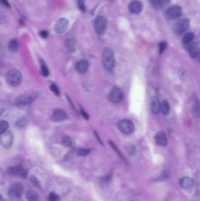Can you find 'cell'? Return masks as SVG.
I'll return each instance as SVG.
<instances>
[{
  "label": "cell",
  "instance_id": "cell-29",
  "mask_svg": "<svg viewBox=\"0 0 200 201\" xmlns=\"http://www.w3.org/2000/svg\"><path fill=\"white\" fill-rule=\"evenodd\" d=\"M90 151L88 149H79V151L77 152V154L78 156L80 157H84L86 156L90 153Z\"/></svg>",
  "mask_w": 200,
  "mask_h": 201
},
{
  "label": "cell",
  "instance_id": "cell-43",
  "mask_svg": "<svg viewBox=\"0 0 200 201\" xmlns=\"http://www.w3.org/2000/svg\"><path fill=\"white\" fill-rule=\"evenodd\" d=\"M198 61H200V55L198 56Z\"/></svg>",
  "mask_w": 200,
  "mask_h": 201
},
{
  "label": "cell",
  "instance_id": "cell-2",
  "mask_svg": "<svg viewBox=\"0 0 200 201\" xmlns=\"http://www.w3.org/2000/svg\"><path fill=\"white\" fill-rule=\"evenodd\" d=\"M5 79L8 84L12 86H16L21 83L22 74L18 70L12 69L6 74Z\"/></svg>",
  "mask_w": 200,
  "mask_h": 201
},
{
  "label": "cell",
  "instance_id": "cell-18",
  "mask_svg": "<svg viewBox=\"0 0 200 201\" xmlns=\"http://www.w3.org/2000/svg\"><path fill=\"white\" fill-rule=\"evenodd\" d=\"M150 109L152 112L154 114H158L161 111V105L157 98H153L150 104Z\"/></svg>",
  "mask_w": 200,
  "mask_h": 201
},
{
  "label": "cell",
  "instance_id": "cell-26",
  "mask_svg": "<svg viewBox=\"0 0 200 201\" xmlns=\"http://www.w3.org/2000/svg\"><path fill=\"white\" fill-rule=\"evenodd\" d=\"M9 127L8 123L5 121H2L0 122V133L1 134L7 131V129Z\"/></svg>",
  "mask_w": 200,
  "mask_h": 201
},
{
  "label": "cell",
  "instance_id": "cell-20",
  "mask_svg": "<svg viewBox=\"0 0 200 201\" xmlns=\"http://www.w3.org/2000/svg\"><path fill=\"white\" fill-rule=\"evenodd\" d=\"M62 141L65 145L69 148H74L76 146V141L75 139L68 136H63L62 138Z\"/></svg>",
  "mask_w": 200,
  "mask_h": 201
},
{
  "label": "cell",
  "instance_id": "cell-41",
  "mask_svg": "<svg viewBox=\"0 0 200 201\" xmlns=\"http://www.w3.org/2000/svg\"><path fill=\"white\" fill-rule=\"evenodd\" d=\"M185 72V71L184 69H183L181 70V72H180V74H181V75H180V78H182L183 77L185 78V77H186V75H186L187 73H186V72Z\"/></svg>",
  "mask_w": 200,
  "mask_h": 201
},
{
  "label": "cell",
  "instance_id": "cell-38",
  "mask_svg": "<svg viewBox=\"0 0 200 201\" xmlns=\"http://www.w3.org/2000/svg\"><path fill=\"white\" fill-rule=\"evenodd\" d=\"M1 2L2 3V5L5 6L6 7L10 8V3L8 2V1L7 0H1Z\"/></svg>",
  "mask_w": 200,
  "mask_h": 201
},
{
  "label": "cell",
  "instance_id": "cell-7",
  "mask_svg": "<svg viewBox=\"0 0 200 201\" xmlns=\"http://www.w3.org/2000/svg\"><path fill=\"white\" fill-rule=\"evenodd\" d=\"M69 26V22L65 18H60L55 22L53 30L57 34H63L66 31Z\"/></svg>",
  "mask_w": 200,
  "mask_h": 201
},
{
  "label": "cell",
  "instance_id": "cell-22",
  "mask_svg": "<svg viewBox=\"0 0 200 201\" xmlns=\"http://www.w3.org/2000/svg\"><path fill=\"white\" fill-rule=\"evenodd\" d=\"M191 112L194 116L195 117L200 116V102L198 101H195L193 104L191 108Z\"/></svg>",
  "mask_w": 200,
  "mask_h": 201
},
{
  "label": "cell",
  "instance_id": "cell-16",
  "mask_svg": "<svg viewBox=\"0 0 200 201\" xmlns=\"http://www.w3.org/2000/svg\"><path fill=\"white\" fill-rule=\"evenodd\" d=\"M180 185L183 189H190L194 185V180L189 176H184L180 180Z\"/></svg>",
  "mask_w": 200,
  "mask_h": 201
},
{
  "label": "cell",
  "instance_id": "cell-19",
  "mask_svg": "<svg viewBox=\"0 0 200 201\" xmlns=\"http://www.w3.org/2000/svg\"><path fill=\"white\" fill-rule=\"evenodd\" d=\"M89 68V63L84 60L78 61L76 65V69L79 73H84Z\"/></svg>",
  "mask_w": 200,
  "mask_h": 201
},
{
  "label": "cell",
  "instance_id": "cell-28",
  "mask_svg": "<svg viewBox=\"0 0 200 201\" xmlns=\"http://www.w3.org/2000/svg\"><path fill=\"white\" fill-rule=\"evenodd\" d=\"M26 123H27V119L25 117H23L16 122V126L18 128H22L26 125Z\"/></svg>",
  "mask_w": 200,
  "mask_h": 201
},
{
  "label": "cell",
  "instance_id": "cell-9",
  "mask_svg": "<svg viewBox=\"0 0 200 201\" xmlns=\"http://www.w3.org/2000/svg\"><path fill=\"white\" fill-rule=\"evenodd\" d=\"M109 100L113 103L118 104L123 99V94L120 89L115 87L112 88L108 95Z\"/></svg>",
  "mask_w": 200,
  "mask_h": 201
},
{
  "label": "cell",
  "instance_id": "cell-34",
  "mask_svg": "<svg viewBox=\"0 0 200 201\" xmlns=\"http://www.w3.org/2000/svg\"><path fill=\"white\" fill-rule=\"evenodd\" d=\"M167 46V44L165 41H162L159 44V49H160V54L163 53L164 51L166 49Z\"/></svg>",
  "mask_w": 200,
  "mask_h": 201
},
{
  "label": "cell",
  "instance_id": "cell-1",
  "mask_svg": "<svg viewBox=\"0 0 200 201\" xmlns=\"http://www.w3.org/2000/svg\"><path fill=\"white\" fill-rule=\"evenodd\" d=\"M102 63L104 68L109 71H112L115 66V59L113 51L109 48H106L103 53Z\"/></svg>",
  "mask_w": 200,
  "mask_h": 201
},
{
  "label": "cell",
  "instance_id": "cell-25",
  "mask_svg": "<svg viewBox=\"0 0 200 201\" xmlns=\"http://www.w3.org/2000/svg\"><path fill=\"white\" fill-rule=\"evenodd\" d=\"M194 38V35L193 32H188L183 37V42L184 44H189L193 41Z\"/></svg>",
  "mask_w": 200,
  "mask_h": 201
},
{
  "label": "cell",
  "instance_id": "cell-15",
  "mask_svg": "<svg viewBox=\"0 0 200 201\" xmlns=\"http://www.w3.org/2000/svg\"><path fill=\"white\" fill-rule=\"evenodd\" d=\"M155 140L157 145L160 147H165L167 144V138L164 132H158L155 135Z\"/></svg>",
  "mask_w": 200,
  "mask_h": 201
},
{
  "label": "cell",
  "instance_id": "cell-27",
  "mask_svg": "<svg viewBox=\"0 0 200 201\" xmlns=\"http://www.w3.org/2000/svg\"><path fill=\"white\" fill-rule=\"evenodd\" d=\"M30 181H31L32 184H33L34 186H35L36 187H38V188L41 187V183H40L39 180H38V178L36 176L32 175L30 177Z\"/></svg>",
  "mask_w": 200,
  "mask_h": 201
},
{
  "label": "cell",
  "instance_id": "cell-10",
  "mask_svg": "<svg viewBox=\"0 0 200 201\" xmlns=\"http://www.w3.org/2000/svg\"><path fill=\"white\" fill-rule=\"evenodd\" d=\"M182 14L181 8L179 6L174 5L169 8L166 11V17L169 20H175L179 18Z\"/></svg>",
  "mask_w": 200,
  "mask_h": 201
},
{
  "label": "cell",
  "instance_id": "cell-35",
  "mask_svg": "<svg viewBox=\"0 0 200 201\" xmlns=\"http://www.w3.org/2000/svg\"><path fill=\"white\" fill-rule=\"evenodd\" d=\"M58 196L53 192H51L48 196V199L49 201H58Z\"/></svg>",
  "mask_w": 200,
  "mask_h": 201
},
{
  "label": "cell",
  "instance_id": "cell-5",
  "mask_svg": "<svg viewBox=\"0 0 200 201\" xmlns=\"http://www.w3.org/2000/svg\"><path fill=\"white\" fill-rule=\"evenodd\" d=\"M37 96L36 92L27 93L19 96L16 100V104L19 105L26 106L30 105Z\"/></svg>",
  "mask_w": 200,
  "mask_h": 201
},
{
  "label": "cell",
  "instance_id": "cell-4",
  "mask_svg": "<svg viewBox=\"0 0 200 201\" xmlns=\"http://www.w3.org/2000/svg\"><path fill=\"white\" fill-rule=\"evenodd\" d=\"M107 24V22L105 16H98L94 22V28L96 32L99 35L103 34L105 31Z\"/></svg>",
  "mask_w": 200,
  "mask_h": 201
},
{
  "label": "cell",
  "instance_id": "cell-12",
  "mask_svg": "<svg viewBox=\"0 0 200 201\" xmlns=\"http://www.w3.org/2000/svg\"><path fill=\"white\" fill-rule=\"evenodd\" d=\"M8 172L11 174L20 176L23 178H26L28 173L26 169L21 165H16L10 167L8 168Z\"/></svg>",
  "mask_w": 200,
  "mask_h": 201
},
{
  "label": "cell",
  "instance_id": "cell-40",
  "mask_svg": "<svg viewBox=\"0 0 200 201\" xmlns=\"http://www.w3.org/2000/svg\"><path fill=\"white\" fill-rule=\"evenodd\" d=\"M148 1L150 2V3L152 4V5H153L154 7L157 8V7H158V3H157V2L156 0H148Z\"/></svg>",
  "mask_w": 200,
  "mask_h": 201
},
{
  "label": "cell",
  "instance_id": "cell-21",
  "mask_svg": "<svg viewBox=\"0 0 200 201\" xmlns=\"http://www.w3.org/2000/svg\"><path fill=\"white\" fill-rule=\"evenodd\" d=\"M26 196L29 201H39V194L34 190H28L26 192Z\"/></svg>",
  "mask_w": 200,
  "mask_h": 201
},
{
  "label": "cell",
  "instance_id": "cell-39",
  "mask_svg": "<svg viewBox=\"0 0 200 201\" xmlns=\"http://www.w3.org/2000/svg\"><path fill=\"white\" fill-rule=\"evenodd\" d=\"M81 113H82V116H84V119H86V120H88L89 119V115H88V114L85 111H84L83 110H81Z\"/></svg>",
  "mask_w": 200,
  "mask_h": 201
},
{
  "label": "cell",
  "instance_id": "cell-3",
  "mask_svg": "<svg viewBox=\"0 0 200 201\" xmlns=\"http://www.w3.org/2000/svg\"><path fill=\"white\" fill-rule=\"evenodd\" d=\"M190 26L189 19L183 18L180 19L174 24L173 30L175 34L180 35L186 31L189 28Z\"/></svg>",
  "mask_w": 200,
  "mask_h": 201
},
{
  "label": "cell",
  "instance_id": "cell-33",
  "mask_svg": "<svg viewBox=\"0 0 200 201\" xmlns=\"http://www.w3.org/2000/svg\"><path fill=\"white\" fill-rule=\"evenodd\" d=\"M50 90L52 91L53 92L57 95H59L60 92L58 88V86L55 84H52L50 86Z\"/></svg>",
  "mask_w": 200,
  "mask_h": 201
},
{
  "label": "cell",
  "instance_id": "cell-24",
  "mask_svg": "<svg viewBox=\"0 0 200 201\" xmlns=\"http://www.w3.org/2000/svg\"><path fill=\"white\" fill-rule=\"evenodd\" d=\"M170 110V106L167 100H164L161 104V111L164 115L169 114Z\"/></svg>",
  "mask_w": 200,
  "mask_h": 201
},
{
  "label": "cell",
  "instance_id": "cell-6",
  "mask_svg": "<svg viewBox=\"0 0 200 201\" xmlns=\"http://www.w3.org/2000/svg\"><path fill=\"white\" fill-rule=\"evenodd\" d=\"M119 130L125 134H130L134 131V125L130 120L124 119L119 122L117 124Z\"/></svg>",
  "mask_w": 200,
  "mask_h": 201
},
{
  "label": "cell",
  "instance_id": "cell-30",
  "mask_svg": "<svg viewBox=\"0 0 200 201\" xmlns=\"http://www.w3.org/2000/svg\"><path fill=\"white\" fill-rule=\"evenodd\" d=\"M41 72H42V75L45 77L48 76L49 73L47 67L43 62H41Z\"/></svg>",
  "mask_w": 200,
  "mask_h": 201
},
{
  "label": "cell",
  "instance_id": "cell-31",
  "mask_svg": "<svg viewBox=\"0 0 200 201\" xmlns=\"http://www.w3.org/2000/svg\"><path fill=\"white\" fill-rule=\"evenodd\" d=\"M77 2L79 6V9L82 12L86 11V7L84 4V0H77Z\"/></svg>",
  "mask_w": 200,
  "mask_h": 201
},
{
  "label": "cell",
  "instance_id": "cell-17",
  "mask_svg": "<svg viewBox=\"0 0 200 201\" xmlns=\"http://www.w3.org/2000/svg\"><path fill=\"white\" fill-rule=\"evenodd\" d=\"M52 116L53 119H54L56 121H62L63 120H65L68 117L66 112L62 110H55L53 112Z\"/></svg>",
  "mask_w": 200,
  "mask_h": 201
},
{
  "label": "cell",
  "instance_id": "cell-8",
  "mask_svg": "<svg viewBox=\"0 0 200 201\" xmlns=\"http://www.w3.org/2000/svg\"><path fill=\"white\" fill-rule=\"evenodd\" d=\"M24 189L23 185L20 183H16L12 185L8 190V195L11 198L18 199L21 198Z\"/></svg>",
  "mask_w": 200,
  "mask_h": 201
},
{
  "label": "cell",
  "instance_id": "cell-13",
  "mask_svg": "<svg viewBox=\"0 0 200 201\" xmlns=\"http://www.w3.org/2000/svg\"><path fill=\"white\" fill-rule=\"evenodd\" d=\"M129 10L133 14H139L143 10L142 2L138 0H133L129 4Z\"/></svg>",
  "mask_w": 200,
  "mask_h": 201
},
{
  "label": "cell",
  "instance_id": "cell-11",
  "mask_svg": "<svg viewBox=\"0 0 200 201\" xmlns=\"http://www.w3.org/2000/svg\"><path fill=\"white\" fill-rule=\"evenodd\" d=\"M13 141V135L11 131H7L1 134L0 143L5 148H10Z\"/></svg>",
  "mask_w": 200,
  "mask_h": 201
},
{
  "label": "cell",
  "instance_id": "cell-37",
  "mask_svg": "<svg viewBox=\"0 0 200 201\" xmlns=\"http://www.w3.org/2000/svg\"><path fill=\"white\" fill-rule=\"evenodd\" d=\"M48 32L46 30H42L39 32V35L42 38H47L48 37Z\"/></svg>",
  "mask_w": 200,
  "mask_h": 201
},
{
  "label": "cell",
  "instance_id": "cell-42",
  "mask_svg": "<svg viewBox=\"0 0 200 201\" xmlns=\"http://www.w3.org/2000/svg\"><path fill=\"white\" fill-rule=\"evenodd\" d=\"M0 201H5V200H4V199H3V198H2V197H1H1H0Z\"/></svg>",
  "mask_w": 200,
  "mask_h": 201
},
{
  "label": "cell",
  "instance_id": "cell-36",
  "mask_svg": "<svg viewBox=\"0 0 200 201\" xmlns=\"http://www.w3.org/2000/svg\"><path fill=\"white\" fill-rule=\"evenodd\" d=\"M170 1L171 0H157V2L158 3V5L164 7V6L168 5L170 2Z\"/></svg>",
  "mask_w": 200,
  "mask_h": 201
},
{
  "label": "cell",
  "instance_id": "cell-23",
  "mask_svg": "<svg viewBox=\"0 0 200 201\" xmlns=\"http://www.w3.org/2000/svg\"><path fill=\"white\" fill-rule=\"evenodd\" d=\"M8 49L12 52H16L18 49V42L16 39H12L11 40L8 45Z\"/></svg>",
  "mask_w": 200,
  "mask_h": 201
},
{
  "label": "cell",
  "instance_id": "cell-32",
  "mask_svg": "<svg viewBox=\"0 0 200 201\" xmlns=\"http://www.w3.org/2000/svg\"><path fill=\"white\" fill-rule=\"evenodd\" d=\"M67 46L70 51H72L75 50V43L72 39H69L67 41Z\"/></svg>",
  "mask_w": 200,
  "mask_h": 201
},
{
  "label": "cell",
  "instance_id": "cell-14",
  "mask_svg": "<svg viewBox=\"0 0 200 201\" xmlns=\"http://www.w3.org/2000/svg\"><path fill=\"white\" fill-rule=\"evenodd\" d=\"M200 51V43L198 42H195L192 43L189 47V53L190 57L193 59L196 58Z\"/></svg>",
  "mask_w": 200,
  "mask_h": 201
}]
</instances>
